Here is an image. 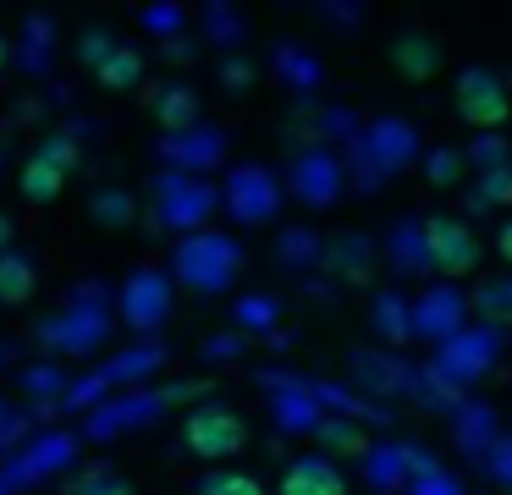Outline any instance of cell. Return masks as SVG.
<instances>
[{
  "mask_svg": "<svg viewBox=\"0 0 512 495\" xmlns=\"http://www.w3.org/2000/svg\"><path fill=\"white\" fill-rule=\"evenodd\" d=\"M182 446H188L193 457H204V462H226V457H237V451L248 446V424H243L237 407L204 402V407H193V413L182 418Z\"/></svg>",
  "mask_w": 512,
  "mask_h": 495,
  "instance_id": "obj_6",
  "label": "cell"
},
{
  "mask_svg": "<svg viewBox=\"0 0 512 495\" xmlns=\"http://www.w3.org/2000/svg\"><path fill=\"white\" fill-rule=\"evenodd\" d=\"M67 495H133V484L122 479L116 468H89L67 484Z\"/></svg>",
  "mask_w": 512,
  "mask_h": 495,
  "instance_id": "obj_30",
  "label": "cell"
},
{
  "mask_svg": "<svg viewBox=\"0 0 512 495\" xmlns=\"http://www.w3.org/2000/svg\"><path fill=\"white\" fill-rule=\"evenodd\" d=\"M276 253H281V264H292V270H314V264H325V237L309 231V226H287L281 242H276Z\"/></svg>",
  "mask_w": 512,
  "mask_h": 495,
  "instance_id": "obj_25",
  "label": "cell"
},
{
  "mask_svg": "<svg viewBox=\"0 0 512 495\" xmlns=\"http://www.w3.org/2000/svg\"><path fill=\"white\" fill-rule=\"evenodd\" d=\"M276 72L287 77L298 94H314V88L325 83V66H320V55H309V50H298V44H281L276 50Z\"/></svg>",
  "mask_w": 512,
  "mask_h": 495,
  "instance_id": "obj_24",
  "label": "cell"
},
{
  "mask_svg": "<svg viewBox=\"0 0 512 495\" xmlns=\"http://www.w3.org/2000/svg\"><path fill=\"white\" fill-rule=\"evenodd\" d=\"M160 127H171L177 138L199 127V94L193 88H166V99H160Z\"/></svg>",
  "mask_w": 512,
  "mask_h": 495,
  "instance_id": "obj_29",
  "label": "cell"
},
{
  "mask_svg": "<svg viewBox=\"0 0 512 495\" xmlns=\"http://www.w3.org/2000/svg\"><path fill=\"white\" fill-rule=\"evenodd\" d=\"M94 44H83V55L94 61V77H100L105 88H133L138 77H144V55L133 50V44H111V33H89Z\"/></svg>",
  "mask_w": 512,
  "mask_h": 495,
  "instance_id": "obj_15",
  "label": "cell"
},
{
  "mask_svg": "<svg viewBox=\"0 0 512 495\" xmlns=\"http://www.w3.org/2000/svg\"><path fill=\"white\" fill-rule=\"evenodd\" d=\"M34 297V264L17 253H0V308H17Z\"/></svg>",
  "mask_w": 512,
  "mask_h": 495,
  "instance_id": "obj_27",
  "label": "cell"
},
{
  "mask_svg": "<svg viewBox=\"0 0 512 495\" xmlns=\"http://www.w3.org/2000/svg\"><path fill=\"white\" fill-rule=\"evenodd\" d=\"M468 292L457 281H430L413 292V336L430 341V347H441L446 336H457V330L468 325Z\"/></svg>",
  "mask_w": 512,
  "mask_h": 495,
  "instance_id": "obj_7",
  "label": "cell"
},
{
  "mask_svg": "<svg viewBox=\"0 0 512 495\" xmlns=\"http://www.w3.org/2000/svg\"><path fill=\"white\" fill-rule=\"evenodd\" d=\"M446 424H452V446L463 451V462H485L490 457V446H496L501 435H507V424H501V413L490 402H479V396H468L463 407H457L452 418H446Z\"/></svg>",
  "mask_w": 512,
  "mask_h": 495,
  "instance_id": "obj_11",
  "label": "cell"
},
{
  "mask_svg": "<svg viewBox=\"0 0 512 495\" xmlns=\"http://www.w3.org/2000/svg\"><path fill=\"white\" fill-rule=\"evenodd\" d=\"M287 187L298 193V204H309V209L342 204L347 187H353V176H347V154H336L331 143L303 149L298 160H292V171H287Z\"/></svg>",
  "mask_w": 512,
  "mask_h": 495,
  "instance_id": "obj_5",
  "label": "cell"
},
{
  "mask_svg": "<svg viewBox=\"0 0 512 495\" xmlns=\"http://www.w3.org/2000/svg\"><path fill=\"white\" fill-rule=\"evenodd\" d=\"M166 314H171V286H166V275H155V270L133 275V286H127V319H133L138 330H149V325H160Z\"/></svg>",
  "mask_w": 512,
  "mask_h": 495,
  "instance_id": "obj_19",
  "label": "cell"
},
{
  "mask_svg": "<svg viewBox=\"0 0 512 495\" xmlns=\"http://www.w3.org/2000/svg\"><path fill=\"white\" fill-rule=\"evenodd\" d=\"M358 468H364V484L375 495H402L413 473V440H369Z\"/></svg>",
  "mask_w": 512,
  "mask_h": 495,
  "instance_id": "obj_13",
  "label": "cell"
},
{
  "mask_svg": "<svg viewBox=\"0 0 512 495\" xmlns=\"http://www.w3.org/2000/svg\"><path fill=\"white\" fill-rule=\"evenodd\" d=\"M468 308L479 314V325H490V330L507 336V330H512V270L479 275L474 292H468Z\"/></svg>",
  "mask_w": 512,
  "mask_h": 495,
  "instance_id": "obj_18",
  "label": "cell"
},
{
  "mask_svg": "<svg viewBox=\"0 0 512 495\" xmlns=\"http://www.w3.org/2000/svg\"><path fill=\"white\" fill-rule=\"evenodd\" d=\"M507 88H512V72H507Z\"/></svg>",
  "mask_w": 512,
  "mask_h": 495,
  "instance_id": "obj_38",
  "label": "cell"
},
{
  "mask_svg": "<svg viewBox=\"0 0 512 495\" xmlns=\"http://www.w3.org/2000/svg\"><path fill=\"white\" fill-rule=\"evenodd\" d=\"M463 160H468V176H474V171H496V165H507V160H512L507 132H474V138L463 143Z\"/></svg>",
  "mask_w": 512,
  "mask_h": 495,
  "instance_id": "obj_26",
  "label": "cell"
},
{
  "mask_svg": "<svg viewBox=\"0 0 512 495\" xmlns=\"http://www.w3.org/2000/svg\"><path fill=\"white\" fill-rule=\"evenodd\" d=\"M419 171H424V182L430 187H457L468 176V160H463V143H430L424 149V160H419Z\"/></svg>",
  "mask_w": 512,
  "mask_h": 495,
  "instance_id": "obj_23",
  "label": "cell"
},
{
  "mask_svg": "<svg viewBox=\"0 0 512 495\" xmlns=\"http://www.w3.org/2000/svg\"><path fill=\"white\" fill-rule=\"evenodd\" d=\"M6 237H12V226H6V220H0V242H6Z\"/></svg>",
  "mask_w": 512,
  "mask_h": 495,
  "instance_id": "obj_36",
  "label": "cell"
},
{
  "mask_svg": "<svg viewBox=\"0 0 512 495\" xmlns=\"http://www.w3.org/2000/svg\"><path fill=\"white\" fill-rule=\"evenodd\" d=\"M424 127H413L408 116H369L364 127L353 132V143H347V176H353L364 193H380V187H391L402 171H413V165L424 160Z\"/></svg>",
  "mask_w": 512,
  "mask_h": 495,
  "instance_id": "obj_1",
  "label": "cell"
},
{
  "mask_svg": "<svg viewBox=\"0 0 512 495\" xmlns=\"http://www.w3.org/2000/svg\"><path fill=\"white\" fill-rule=\"evenodd\" d=\"M353 380H358V391H369V402H375V396L413 402V396H419V363L391 352V347H375V352L364 347V352H353Z\"/></svg>",
  "mask_w": 512,
  "mask_h": 495,
  "instance_id": "obj_8",
  "label": "cell"
},
{
  "mask_svg": "<svg viewBox=\"0 0 512 495\" xmlns=\"http://www.w3.org/2000/svg\"><path fill=\"white\" fill-rule=\"evenodd\" d=\"M276 314H281L276 297H243V303H237V325H243V330H270V325H276Z\"/></svg>",
  "mask_w": 512,
  "mask_h": 495,
  "instance_id": "obj_33",
  "label": "cell"
},
{
  "mask_svg": "<svg viewBox=\"0 0 512 495\" xmlns=\"http://www.w3.org/2000/svg\"><path fill=\"white\" fill-rule=\"evenodd\" d=\"M193 495H265V484L254 479V473H237V468H221L210 473V479L199 484Z\"/></svg>",
  "mask_w": 512,
  "mask_h": 495,
  "instance_id": "obj_31",
  "label": "cell"
},
{
  "mask_svg": "<svg viewBox=\"0 0 512 495\" xmlns=\"http://www.w3.org/2000/svg\"><path fill=\"white\" fill-rule=\"evenodd\" d=\"M419 237H424V264H430L435 281H457L479 270L485 248H479V231L457 215H424L419 220Z\"/></svg>",
  "mask_w": 512,
  "mask_h": 495,
  "instance_id": "obj_3",
  "label": "cell"
},
{
  "mask_svg": "<svg viewBox=\"0 0 512 495\" xmlns=\"http://www.w3.org/2000/svg\"><path fill=\"white\" fill-rule=\"evenodd\" d=\"M452 110L468 121L474 132H507L512 121V88H507V72L496 66H463L452 77Z\"/></svg>",
  "mask_w": 512,
  "mask_h": 495,
  "instance_id": "obj_2",
  "label": "cell"
},
{
  "mask_svg": "<svg viewBox=\"0 0 512 495\" xmlns=\"http://www.w3.org/2000/svg\"><path fill=\"white\" fill-rule=\"evenodd\" d=\"M375 264H380V248L364 231H347V237L325 242V270H336L347 286H369L375 281Z\"/></svg>",
  "mask_w": 512,
  "mask_h": 495,
  "instance_id": "obj_16",
  "label": "cell"
},
{
  "mask_svg": "<svg viewBox=\"0 0 512 495\" xmlns=\"http://www.w3.org/2000/svg\"><path fill=\"white\" fill-rule=\"evenodd\" d=\"M243 270V248L221 231H199L177 248V275L193 286V292H226Z\"/></svg>",
  "mask_w": 512,
  "mask_h": 495,
  "instance_id": "obj_4",
  "label": "cell"
},
{
  "mask_svg": "<svg viewBox=\"0 0 512 495\" xmlns=\"http://www.w3.org/2000/svg\"><path fill=\"white\" fill-rule=\"evenodd\" d=\"M369 330H375L391 352H402L413 341V297L402 292V286H380V292L369 297Z\"/></svg>",
  "mask_w": 512,
  "mask_h": 495,
  "instance_id": "obj_14",
  "label": "cell"
},
{
  "mask_svg": "<svg viewBox=\"0 0 512 495\" xmlns=\"http://www.w3.org/2000/svg\"><path fill=\"white\" fill-rule=\"evenodd\" d=\"M380 259L391 264V275H397V281H413V275H424V270H430V264H424L419 215H402L397 226L386 231V242H380Z\"/></svg>",
  "mask_w": 512,
  "mask_h": 495,
  "instance_id": "obj_17",
  "label": "cell"
},
{
  "mask_svg": "<svg viewBox=\"0 0 512 495\" xmlns=\"http://www.w3.org/2000/svg\"><path fill=\"white\" fill-rule=\"evenodd\" d=\"M276 495H347V473H342V462L325 457V451H303V457H292L287 468H281Z\"/></svg>",
  "mask_w": 512,
  "mask_h": 495,
  "instance_id": "obj_12",
  "label": "cell"
},
{
  "mask_svg": "<svg viewBox=\"0 0 512 495\" xmlns=\"http://www.w3.org/2000/svg\"><path fill=\"white\" fill-rule=\"evenodd\" d=\"M391 61H397L402 77L424 83V77L441 72V39H430V33H397L391 39Z\"/></svg>",
  "mask_w": 512,
  "mask_h": 495,
  "instance_id": "obj_21",
  "label": "cell"
},
{
  "mask_svg": "<svg viewBox=\"0 0 512 495\" xmlns=\"http://www.w3.org/2000/svg\"><path fill=\"white\" fill-rule=\"evenodd\" d=\"M248 77H254V72H248V66L226 61V88H248Z\"/></svg>",
  "mask_w": 512,
  "mask_h": 495,
  "instance_id": "obj_35",
  "label": "cell"
},
{
  "mask_svg": "<svg viewBox=\"0 0 512 495\" xmlns=\"http://www.w3.org/2000/svg\"><path fill=\"white\" fill-rule=\"evenodd\" d=\"M226 209H232L237 226H265V220H276V209H281L276 171H265V165H237L226 176Z\"/></svg>",
  "mask_w": 512,
  "mask_h": 495,
  "instance_id": "obj_9",
  "label": "cell"
},
{
  "mask_svg": "<svg viewBox=\"0 0 512 495\" xmlns=\"http://www.w3.org/2000/svg\"><path fill=\"white\" fill-rule=\"evenodd\" d=\"M402 495H468V484L430 446H413V473H408V490Z\"/></svg>",
  "mask_w": 512,
  "mask_h": 495,
  "instance_id": "obj_22",
  "label": "cell"
},
{
  "mask_svg": "<svg viewBox=\"0 0 512 495\" xmlns=\"http://www.w3.org/2000/svg\"><path fill=\"white\" fill-rule=\"evenodd\" d=\"M479 473H485V479L496 484V490H507V495H512V429L496 440V446H490V457L479 462Z\"/></svg>",
  "mask_w": 512,
  "mask_h": 495,
  "instance_id": "obj_32",
  "label": "cell"
},
{
  "mask_svg": "<svg viewBox=\"0 0 512 495\" xmlns=\"http://www.w3.org/2000/svg\"><path fill=\"white\" fill-rule=\"evenodd\" d=\"M496 253L507 259V270H512V220H501V226H496Z\"/></svg>",
  "mask_w": 512,
  "mask_h": 495,
  "instance_id": "obj_34",
  "label": "cell"
},
{
  "mask_svg": "<svg viewBox=\"0 0 512 495\" xmlns=\"http://www.w3.org/2000/svg\"><path fill=\"white\" fill-rule=\"evenodd\" d=\"M0 66H6V39H0Z\"/></svg>",
  "mask_w": 512,
  "mask_h": 495,
  "instance_id": "obj_37",
  "label": "cell"
},
{
  "mask_svg": "<svg viewBox=\"0 0 512 495\" xmlns=\"http://www.w3.org/2000/svg\"><path fill=\"white\" fill-rule=\"evenodd\" d=\"M72 165H78V143H72V138H50L45 149L28 154V165H23V198H28V204H50V198L67 187Z\"/></svg>",
  "mask_w": 512,
  "mask_h": 495,
  "instance_id": "obj_10",
  "label": "cell"
},
{
  "mask_svg": "<svg viewBox=\"0 0 512 495\" xmlns=\"http://www.w3.org/2000/svg\"><path fill=\"white\" fill-rule=\"evenodd\" d=\"M210 209H215V193L204 182H188V176L171 182V193H166V220L171 226H188L193 237H199V226L210 220Z\"/></svg>",
  "mask_w": 512,
  "mask_h": 495,
  "instance_id": "obj_20",
  "label": "cell"
},
{
  "mask_svg": "<svg viewBox=\"0 0 512 495\" xmlns=\"http://www.w3.org/2000/svg\"><path fill=\"white\" fill-rule=\"evenodd\" d=\"M474 209H512V160L496 171H474Z\"/></svg>",
  "mask_w": 512,
  "mask_h": 495,
  "instance_id": "obj_28",
  "label": "cell"
}]
</instances>
